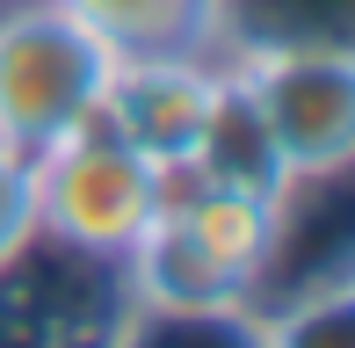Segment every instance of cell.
<instances>
[{"instance_id":"obj_1","label":"cell","mask_w":355,"mask_h":348,"mask_svg":"<svg viewBox=\"0 0 355 348\" xmlns=\"http://www.w3.org/2000/svg\"><path fill=\"white\" fill-rule=\"evenodd\" d=\"M116 51L66 0H0V146L44 160L109 102Z\"/></svg>"},{"instance_id":"obj_2","label":"cell","mask_w":355,"mask_h":348,"mask_svg":"<svg viewBox=\"0 0 355 348\" xmlns=\"http://www.w3.org/2000/svg\"><path fill=\"white\" fill-rule=\"evenodd\" d=\"M225 73L254 102L290 182L355 167V44H247Z\"/></svg>"},{"instance_id":"obj_3","label":"cell","mask_w":355,"mask_h":348,"mask_svg":"<svg viewBox=\"0 0 355 348\" xmlns=\"http://www.w3.org/2000/svg\"><path fill=\"white\" fill-rule=\"evenodd\" d=\"M29 167H37V232L73 254L123 261L159 211V160L102 116Z\"/></svg>"},{"instance_id":"obj_4","label":"cell","mask_w":355,"mask_h":348,"mask_svg":"<svg viewBox=\"0 0 355 348\" xmlns=\"http://www.w3.org/2000/svg\"><path fill=\"white\" fill-rule=\"evenodd\" d=\"M123 305V261L73 254L37 232L0 268V348H109Z\"/></svg>"},{"instance_id":"obj_5","label":"cell","mask_w":355,"mask_h":348,"mask_svg":"<svg viewBox=\"0 0 355 348\" xmlns=\"http://www.w3.org/2000/svg\"><path fill=\"white\" fill-rule=\"evenodd\" d=\"M225 94V58L211 51H153V58H116L102 123H116L131 146L153 160H189Z\"/></svg>"},{"instance_id":"obj_6","label":"cell","mask_w":355,"mask_h":348,"mask_svg":"<svg viewBox=\"0 0 355 348\" xmlns=\"http://www.w3.org/2000/svg\"><path fill=\"white\" fill-rule=\"evenodd\" d=\"M66 8L116 58H153V51L218 58V37H225V0H66Z\"/></svg>"},{"instance_id":"obj_7","label":"cell","mask_w":355,"mask_h":348,"mask_svg":"<svg viewBox=\"0 0 355 348\" xmlns=\"http://www.w3.org/2000/svg\"><path fill=\"white\" fill-rule=\"evenodd\" d=\"M109 348H261L254 305H145L131 297Z\"/></svg>"},{"instance_id":"obj_8","label":"cell","mask_w":355,"mask_h":348,"mask_svg":"<svg viewBox=\"0 0 355 348\" xmlns=\"http://www.w3.org/2000/svg\"><path fill=\"white\" fill-rule=\"evenodd\" d=\"M261 348H355V283H327V290L268 305Z\"/></svg>"},{"instance_id":"obj_9","label":"cell","mask_w":355,"mask_h":348,"mask_svg":"<svg viewBox=\"0 0 355 348\" xmlns=\"http://www.w3.org/2000/svg\"><path fill=\"white\" fill-rule=\"evenodd\" d=\"M37 240V167L0 146V268Z\"/></svg>"}]
</instances>
